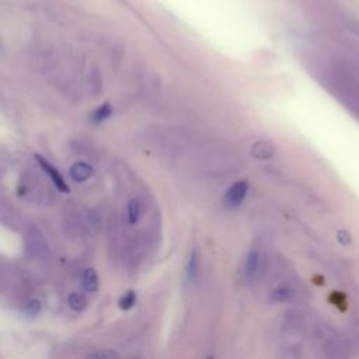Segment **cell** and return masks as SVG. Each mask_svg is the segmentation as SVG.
<instances>
[{"label": "cell", "instance_id": "cell-13", "mask_svg": "<svg viewBox=\"0 0 359 359\" xmlns=\"http://www.w3.org/2000/svg\"><path fill=\"white\" fill-rule=\"evenodd\" d=\"M112 114V108H111V105L109 104H102L101 107H98L94 112H93V115H91V121L93 122H95V123H98V122H102V121H105L107 118H109V115Z\"/></svg>", "mask_w": 359, "mask_h": 359}, {"label": "cell", "instance_id": "cell-8", "mask_svg": "<svg viewBox=\"0 0 359 359\" xmlns=\"http://www.w3.org/2000/svg\"><path fill=\"white\" fill-rule=\"evenodd\" d=\"M67 304L70 306L72 310L80 313V311H83L87 307V299H86V296L83 293L73 292L67 297Z\"/></svg>", "mask_w": 359, "mask_h": 359}, {"label": "cell", "instance_id": "cell-10", "mask_svg": "<svg viewBox=\"0 0 359 359\" xmlns=\"http://www.w3.org/2000/svg\"><path fill=\"white\" fill-rule=\"evenodd\" d=\"M21 310H22L24 316H27L29 318H34L41 311V302L38 299H28V300L24 302Z\"/></svg>", "mask_w": 359, "mask_h": 359}, {"label": "cell", "instance_id": "cell-11", "mask_svg": "<svg viewBox=\"0 0 359 359\" xmlns=\"http://www.w3.org/2000/svg\"><path fill=\"white\" fill-rule=\"evenodd\" d=\"M198 273H199V261H198L196 251H192L187 264V276L189 280H195L198 278Z\"/></svg>", "mask_w": 359, "mask_h": 359}, {"label": "cell", "instance_id": "cell-4", "mask_svg": "<svg viewBox=\"0 0 359 359\" xmlns=\"http://www.w3.org/2000/svg\"><path fill=\"white\" fill-rule=\"evenodd\" d=\"M251 156L257 160H268L275 154V147L266 140H257L250 150Z\"/></svg>", "mask_w": 359, "mask_h": 359}, {"label": "cell", "instance_id": "cell-5", "mask_svg": "<svg viewBox=\"0 0 359 359\" xmlns=\"http://www.w3.org/2000/svg\"><path fill=\"white\" fill-rule=\"evenodd\" d=\"M259 269V252L257 250H251L247 254L245 262H244V278L247 280H252Z\"/></svg>", "mask_w": 359, "mask_h": 359}, {"label": "cell", "instance_id": "cell-15", "mask_svg": "<svg viewBox=\"0 0 359 359\" xmlns=\"http://www.w3.org/2000/svg\"><path fill=\"white\" fill-rule=\"evenodd\" d=\"M289 297H290V290L287 287H276L271 293V300L278 302V303L286 302Z\"/></svg>", "mask_w": 359, "mask_h": 359}, {"label": "cell", "instance_id": "cell-16", "mask_svg": "<svg viewBox=\"0 0 359 359\" xmlns=\"http://www.w3.org/2000/svg\"><path fill=\"white\" fill-rule=\"evenodd\" d=\"M208 359H213V358H208Z\"/></svg>", "mask_w": 359, "mask_h": 359}, {"label": "cell", "instance_id": "cell-12", "mask_svg": "<svg viewBox=\"0 0 359 359\" xmlns=\"http://www.w3.org/2000/svg\"><path fill=\"white\" fill-rule=\"evenodd\" d=\"M136 300H137V294L135 290H128L121 299H119V309L123 310V311H128L130 310L135 304H136Z\"/></svg>", "mask_w": 359, "mask_h": 359}, {"label": "cell", "instance_id": "cell-3", "mask_svg": "<svg viewBox=\"0 0 359 359\" xmlns=\"http://www.w3.org/2000/svg\"><path fill=\"white\" fill-rule=\"evenodd\" d=\"M45 247H46V243H45L43 236L41 234V231L36 229H31L28 231V237H27L28 251H31L32 255H38L45 250Z\"/></svg>", "mask_w": 359, "mask_h": 359}, {"label": "cell", "instance_id": "cell-2", "mask_svg": "<svg viewBox=\"0 0 359 359\" xmlns=\"http://www.w3.org/2000/svg\"><path fill=\"white\" fill-rule=\"evenodd\" d=\"M36 160H38V164L39 167L42 168V171L48 175V178L52 181V184L55 185L56 189H59L60 192H69V187L66 184V181L63 180V177L60 175V172L53 167L50 165L49 161H46L45 158H42L41 156H36Z\"/></svg>", "mask_w": 359, "mask_h": 359}, {"label": "cell", "instance_id": "cell-14", "mask_svg": "<svg viewBox=\"0 0 359 359\" xmlns=\"http://www.w3.org/2000/svg\"><path fill=\"white\" fill-rule=\"evenodd\" d=\"M87 359H118V353L112 349H100L90 353Z\"/></svg>", "mask_w": 359, "mask_h": 359}, {"label": "cell", "instance_id": "cell-6", "mask_svg": "<svg viewBox=\"0 0 359 359\" xmlns=\"http://www.w3.org/2000/svg\"><path fill=\"white\" fill-rule=\"evenodd\" d=\"M69 174H70V177H72L74 181L83 182V181L88 180V178L94 174V170H93V167H91L88 163H86V161H77V163H74V164L70 167Z\"/></svg>", "mask_w": 359, "mask_h": 359}, {"label": "cell", "instance_id": "cell-7", "mask_svg": "<svg viewBox=\"0 0 359 359\" xmlns=\"http://www.w3.org/2000/svg\"><path fill=\"white\" fill-rule=\"evenodd\" d=\"M81 286L86 292L88 293H94L97 289H98V276H97V272L95 269L93 268H86L83 271V275H81Z\"/></svg>", "mask_w": 359, "mask_h": 359}, {"label": "cell", "instance_id": "cell-1", "mask_svg": "<svg viewBox=\"0 0 359 359\" xmlns=\"http://www.w3.org/2000/svg\"><path fill=\"white\" fill-rule=\"evenodd\" d=\"M247 192H248L247 181L234 182L223 196V206L230 210L238 208L241 205V202L244 201V198L247 196Z\"/></svg>", "mask_w": 359, "mask_h": 359}, {"label": "cell", "instance_id": "cell-9", "mask_svg": "<svg viewBox=\"0 0 359 359\" xmlns=\"http://www.w3.org/2000/svg\"><path fill=\"white\" fill-rule=\"evenodd\" d=\"M126 215H128V222L130 224H136L139 217H140V203L136 198H132L129 202H128V206H126Z\"/></svg>", "mask_w": 359, "mask_h": 359}]
</instances>
